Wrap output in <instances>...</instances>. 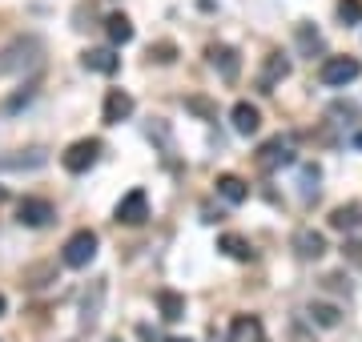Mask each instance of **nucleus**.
Segmentation results:
<instances>
[{
    "label": "nucleus",
    "instance_id": "obj_14",
    "mask_svg": "<svg viewBox=\"0 0 362 342\" xmlns=\"http://www.w3.org/2000/svg\"><path fill=\"white\" fill-rule=\"evenodd\" d=\"M358 225H362V201H346V206H334V210H330V230L350 234V230H358Z\"/></svg>",
    "mask_w": 362,
    "mask_h": 342
},
{
    "label": "nucleus",
    "instance_id": "obj_3",
    "mask_svg": "<svg viewBox=\"0 0 362 342\" xmlns=\"http://www.w3.org/2000/svg\"><path fill=\"white\" fill-rule=\"evenodd\" d=\"M101 161V141L97 137H85V141H73L61 153V165H65L69 173H89L93 165Z\"/></svg>",
    "mask_w": 362,
    "mask_h": 342
},
{
    "label": "nucleus",
    "instance_id": "obj_12",
    "mask_svg": "<svg viewBox=\"0 0 362 342\" xmlns=\"http://www.w3.org/2000/svg\"><path fill=\"white\" fill-rule=\"evenodd\" d=\"M81 65L89 69V73H101V77H113L117 69H121V57L113 49H85L81 53Z\"/></svg>",
    "mask_w": 362,
    "mask_h": 342
},
{
    "label": "nucleus",
    "instance_id": "obj_15",
    "mask_svg": "<svg viewBox=\"0 0 362 342\" xmlns=\"http://www.w3.org/2000/svg\"><path fill=\"white\" fill-rule=\"evenodd\" d=\"M214 185H218V198H226L230 206H242V201L250 198V185L242 182L238 173H221V177H218Z\"/></svg>",
    "mask_w": 362,
    "mask_h": 342
},
{
    "label": "nucleus",
    "instance_id": "obj_9",
    "mask_svg": "<svg viewBox=\"0 0 362 342\" xmlns=\"http://www.w3.org/2000/svg\"><path fill=\"white\" fill-rule=\"evenodd\" d=\"M226 342H270V338H266V326H262V318L238 314V318L230 322V334H226Z\"/></svg>",
    "mask_w": 362,
    "mask_h": 342
},
{
    "label": "nucleus",
    "instance_id": "obj_4",
    "mask_svg": "<svg viewBox=\"0 0 362 342\" xmlns=\"http://www.w3.org/2000/svg\"><path fill=\"white\" fill-rule=\"evenodd\" d=\"M258 170L262 173H274V170H282V165H294V141L290 137H270V141L258 149Z\"/></svg>",
    "mask_w": 362,
    "mask_h": 342
},
{
    "label": "nucleus",
    "instance_id": "obj_26",
    "mask_svg": "<svg viewBox=\"0 0 362 342\" xmlns=\"http://www.w3.org/2000/svg\"><path fill=\"white\" fill-rule=\"evenodd\" d=\"M346 250H350V262H358V266H362V242H350Z\"/></svg>",
    "mask_w": 362,
    "mask_h": 342
},
{
    "label": "nucleus",
    "instance_id": "obj_30",
    "mask_svg": "<svg viewBox=\"0 0 362 342\" xmlns=\"http://www.w3.org/2000/svg\"><path fill=\"white\" fill-rule=\"evenodd\" d=\"M165 342H189V338H165Z\"/></svg>",
    "mask_w": 362,
    "mask_h": 342
},
{
    "label": "nucleus",
    "instance_id": "obj_17",
    "mask_svg": "<svg viewBox=\"0 0 362 342\" xmlns=\"http://www.w3.org/2000/svg\"><path fill=\"white\" fill-rule=\"evenodd\" d=\"M218 250H226L233 262H250V258H254V246H250L242 234H221L218 237Z\"/></svg>",
    "mask_w": 362,
    "mask_h": 342
},
{
    "label": "nucleus",
    "instance_id": "obj_23",
    "mask_svg": "<svg viewBox=\"0 0 362 342\" xmlns=\"http://www.w3.org/2000/svg\"><path fill=\"white\" fill-rule=\"evenodd\" d=\"M185 109L197 113V117H218V105H209L206 97H185Z\"/></svg>",
    "mask_w": 362,
    "mask_h": 342
},
{
    "label": "nucleus",
    "instance_id": "obj_7",
    "mask_svg": "<svg viewBox=\"0 0 362 342\" xmlns=\"http://www.w3.org/2000/svg\"><path fill=\"white\" fill-rule=\"evenodd\" d=\"M206 57H209V65L221 73V81H226V85H233V81H238V73H242V57H238V49H230V45H209Z\"/></svg>",
    "mask_w": 362,
    "mask_h": 342
},
{
    "label": "nucleus",
    "instance_id": "obj_5",
    "mask_svg": "<svg viewBox=\"0 0 362 342\" xmlns=\"http://www.w3.org/2000/svg\"><path fill=\"white\" fill-rule=\"evenodd\" d=\"M52 218H57V210H52V201H45V198H21L16 201V222L28 225V230H45Z\"/></svg>",
    "mask_w": 362,
    "mask_h": 342
},
{
    "label": "nucleus",
    "instance_id": "obj_6",
    "mask_svg": "<svg viewBox=\"0 0 362 342\" xmlns=\"http://www.w3.org/2000/svg\"><path fill=\"white\" fill-rule=\"evenodd\" d=\"M113 218H117L121 225H141L145 218H149V198H145V189H129L125 198L117 201Z\"/></svg>",
    "mask_w": 362,
    "mask_h": 342
},
{
    "label": "nucleus",
    "instance_id": "obj_28",
    "mask_svg": "<svg viewBox=\"0 0 362 342\" xmlns=\"http://www.w3.org/2000/svg\"><path fill=\"white\" fill-rule=\"evenodd\" d=\"M354 145H358V149H362V133H354Z\"/></svg>",
    "mask_w": 362,
    "mask_h": 342
},
{
    "label": "nucleus",
    "instance_id": "obj_16",
    "mask_svg": "<svg viewBox=\"0 0 362 342\" xmlns=\"http://www.w3.org/2000/svg\"><path fill=\"white\" fill-rule=\"evenodd\" d=\"M286 77H290V61H286L282 53H270V57H266V73H262L258 89L262 93H274V85H278V81H286Z\"/></svg>",
    "mask_w": 362,
    "mask_h": 342
},
{
    "label": "nucleus",
    "instance_id": "obj_19",
    "mask_svg": "<svg viewBox=\"0 0 362 342\" xmlns=\"http://www.w3.org/2000/svg\"><path fill=\"white\" fill-rule=\"evenodd\" d=\"M105 33H109V40H113V45H129V40H133V20L125 13L105 16Z\"/></svg>",
    "mask_w": 362,
    "mask_h": 342
},
{
    "label": "nucleus",
    "instance_id": "obj_20",
    "mask_svg": "<svg viewBox=\"0 0 362 342\" xmlns=\"http://www.w3.org/2000/svg\"><path fill=\"white\" fill-rule=\"evenodd\" d=\"M310 318L318 322V326H338V322H342V318H338V306H326V302H314Z\"/></svg>",
    "mask_w": 362,
    "mask_h": 342
},
{
    "label": "nucleus",
    "instance_id": "obj_2",
    "mask_svg": "<svg viewBox=\"0 0 362 342\" xmlns=\"http://www.w3.org/2000/svg\"><path fill=\"white\" fill-rule=\"evenodd\" d=\"M358 73H362V65L354 57H326L322 69H318V81L330 85V89H346L350 81H358Z\"/></svg>",
    "mask_w": 362,
    "mask_h": 342
},
{
    "label": "nucleus",
    "instance_id": "obj_29",
    "mask_svg": "<svg viewBox=\"0 0 362 342\" xmlns=\"http://www.w3.org/2000/svg\"><path fill=\"white\" fill-rule=\"evenodd\" d=\"M4 198H8V189H4V185H0V201H4Z\"/></svg>",
    "mask_w": 362,
    "mask_h": 342
},
{
    "label": "nucleus",
    "instance_id": "obj_8",
    "mask_svg": "<svg viewBox=\"0 0 362 342\" xmlns=\"http://www.w3.org/2000/svg\"><path fill=\"white\" fill-rule=\"evenodd\" d=\"M133 117V97L125 89H109L105 93V109H101V121L105 125H121V121Z\"/></svg>",
    "mask_w": 362,
    "mask_h": 342
},
{
    "label": "nucleus",
    "instance_id": "obj_10",
    "mask_svg": "<svg viewBox=\"0 0 362 342\" xmlns=\"http://www.w3.org/2000/svg\"><path fill=\"white\" fill-rule=\"evenodd\" d=\"M294 254L302 258V262H318L326 254V237L318 234V230H310V225H302L294 234Z\"/></svg>",
    "mask_w": 362,
    "mask_h": 342
},
{
    "label": "nucleus",
    "instance_id": "obj_18",
    "mask_svg": "<svg viewBox=\"0 0 362 342\" xmlns=\"http://www.w3.org/2000/svg\"><path fill=\"white\" fill-rule=\"evenodd\" d=\"M157 310H161L165 322H177V318H185V298H181L177 290H161L157 294Z\"/></svg>",
    "mask_w": 362,
    "mask_h": 342
},
{
    "label": "nucleus",
    "instance_id": "obj_13",
    "mask_svg": "<svg viewBox=\"0 0 362 342\" xmlns=\"http://www.w3.org/2000/svg\"><path fill=\"white\" fill-rule=\"evenodd\" d=\"M230 121H233V133H242V137H254L262 125V113L258 105H250V101H238V105L230 109Z\"/></svg>",
    "mask_w": 362,
    "mask_h": 342
},
{
    "label": "nucleus",
    "instance_id": "obj_21",
    "mask_svg": "<svg viewBox=\"0 0 362 342\" xmlns=\"http://www.w3.org/2000/svg\"><path fill=\"white\" fill-rule=\"evenodd\" d=\"M338 20L342 25H362V0H338Z\"/></svg>",
    "mask_w": 362,
    "mask_h": 342
},
{
    "label": "nucleus",
    "instance_id": "obj_31",
    "mask_svg": "<svg viewBox=\"0 0 362 342\" xmlns=\"http://www.w3.org/2000/svg\"><path fill=\"white\" fill-rule=\"evenodd\" d=\"M109 342H121V338H109Z\"/></svg>",
    "mask_w": 362,
    "mask_h": 342
},
{
    "label": "nucleus",
    "instance_id": "obj_24",
    "mask_svg": "<svg viewBox=\"0 0 362 342\" xmlns=\"http://www.w3.org/2000/svg\"><path fill=\"white\" fill-rule=\"evenodd\" d=\"M173 53H177V49H173L169 40H161V45H153V49H149V57H153V61H161V65H169V61H173Z\"/></svg>",
    "mask_w": 362,
    "mask_h": 342
},
{
    "label": "nucleus",
    "instance_id": "obj_27",
    "mask_svg": "<svg viewBox=\"0 0 362 342\" xmlns=\"http://www.w3.org/2000/svg\"><path fill=\"white\" fill-rule=\"evenodd\" d=\"M4 310H8V302H4V294H0V318H4Z\"/></svg>",
    "mask_w": 362,
    "mask_h": 342
},
{
    "label": "nucleus",
    "instance_id": "obj_25",
    "mask_svg": "<svg viewBox=\"0 0 362 342\" xmlns=\"http://www.w3.org/2000/svg\"><path fill=\"white\" fill-rule=\"evenodd\" d=\"M298 40H302V49H318V45H322V40H318V33H310V25L298 28Z\"/></svg>",
    "mask_w": 362,
    "mask_h": 342
},
{
    "label": "nucleus",
    "instance_id": "obj_22",
    "mask_svg": "<svg viewBox=\"0 0 362 342\" xmlns=\"http://www.w3.org/2000/svg\"><path fill=\"white\" fill-rule=\"evenodd\" d=\"M318 165H302V198H310V194H318Z\"/></svg>",
    "mask_w": 362,
    "mask_h": 342
},
{
    "label": "nucleus",
    "instance_id": "obj_1",
    "mask_svg": "<svg viewBox=\"0 0 362 342\" xmlns=\"http://www.w3.org/2000/svg\"><path fill=\"white\" fill-rule=\"evenodd\" d=\"M97 246H101V237L93 234V230H77V234L65 242V254H61V262L69 270H85V266L97 258Z\"/></svg>",
    "mask_w": 362,
    "mask_h": 342
},
{
    "label": "nucleus",
    "instance_id": "obj_11",
    "mask_svg": "<svg viewBox=\"0 0 362 342\" xmlns=\"http://www.w3.org/2000/svg\"><path fill=\"white\" fill-rule=\"evenodd\" d=\"M101 302H105V278H97V282L85 290V298H81V330L97 326V318H101Z\"/></svg>",
    "mask_w": 362,
    "mask_h": 342
}]
</instances>
